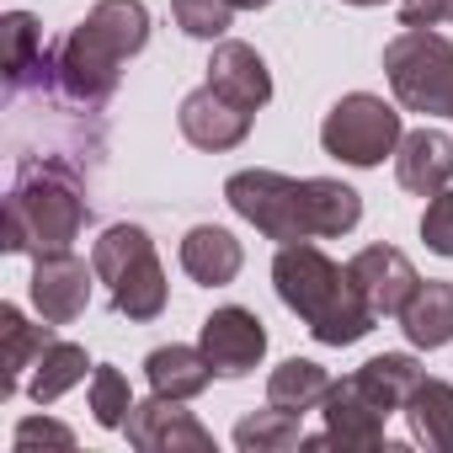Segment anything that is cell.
Segmentation results:
<instances>
[{
  "mask_svg": "<svg viewBox=\"0 0 453 453\" xmlns=\"http://www.w3.org/2000/svg\"><path fill=\"white\" fill-rule=\"evenodd\" d=\"M128 411H134L128 373H118L112 363H96L91 368V416H96V426L118 432V426H128Z\"/></svg>",
  "mask_w": 453,
  "mask_h": 453,
  "instance_id": "obj_27",
  "label": "cell"
},
{
  "mask_svg": "<svg viewBox=\"0 0 453 453\" xmlns=\"http://www.w3.org/2000/svg\"><path fill=\"white\" fill-rule=\"evenodd\" d=\"M405 421L416 442H426L432 453H453V384L421 373V384L405 400Z\"/></svg>",
  "mask_w": 453,
  "mask_h": 453,
  "instance_id": "obj_20",
  "label": "cell"
},
{
  "mask_svg": "<svg viewBox=\"0 0 453 453\" xmlns=\"http://www.w3.org/2000/svg\"><path fill=\"white\" fill-rule=\"evenodd\" d=\"M224 203H230L246 224L278 246H294V241H315L310 230V192L304 181L283 176V171H267V165H251V171H235L224 181Z\"/></svg>",
  "mask_w": 453,
  "mask_h": 453,
  "instance_id": "obj_7",
  "label": "cell"
},
{
  "mask_svg": "<svg viewBox=\"0 0 453 453\" xmlns=\"http://www.w3.org/2000/svg\"><path fill=\"white\" fill-rule=\"evenodd\" d=\"M91 283H96L91 262H81L75 251H43V257H33L27 294L49 326H75L91 304Z\"/></svg>",
  "mask_w": 453,
  "mask_h": 453,
  "instance_id": "obj_8",
  "label": "cell"
},
{
  "mask_svg": "<svg viewBox=\"0 0 453 453\" xmlns=\"http://www.w3.org/2000/svg\"><path fill=\"white\" fill-rule=\"evenodd\" d=\"M405 342L421 352H437L453 342V283L448 278H421V288L405 299V310L395 315Z\"/></svg>",
  "mask_w": 453,
  "mask_h": 453,
  "instance_id": "obj_17",
  "label": "cell"
},
{
  "mask_svg": "<svg viewBox=\"0 0 453 453\" xmlns=\"http://www.w3.org/2000/svg\"><path fill=\"white\" fill-rule=\"evenodd\" d=\"M342 6H384V0H342Z\"/></svg>",
  "mask_w": 453,
  "mask_h": 453,
  "instance_id": "obj_33",
  "label": "cell"
},
{
  "mask_svg": "<svg viewBox=\"0 0 453 453\" xmlns=\"http://www.w3.org/2000/svg\"><path fill=\"white\" fill-rule=\"evenodd\" d=\"M251 118H257L251 107L230 102L224 91H213L208 81H203L197 91H187L181 107H176V128H181V139H187L192 150H208V155H224V150L246 144V139H251Z\"/></svg>",
  "mask_w": 453,
  "mask_h": 453,
  "instance_id": "obj_11",
  "label": "cell"
},
{
  "mask_svg": "<svg viewBox=\"0 0 453 453\" xmlns=\"http://www.w3.org/2000/svg\"><path fill=\"white\" fill-rule=\"evenodd\" d=\"M347 273L357 278V288H363V299L373 304V315H400L405 299L421 288V273H416L411 257L395 251V246H363V251L347 262Z\"/></svg>",
  "mask_w": 453,
  "mask_h": 453,
  "instance_id": "obj_12",
  "label": "cell"
},
{
  "mask_svg": "<svg viewBox=\"0 0 453 453\" xmlns=\"http://www.w3.org/2000/svg\"><path fill=\"white\" fill-rule=\"evenodd\" d=\"M187 400H171V395H150V400H134L128 411V442L139 453H213V432L181 411Z\"/></svg>",
  "mask_w": 453,
  "mask_h": 453,
  "instance_id": "obj_10",
  "label": "cell"
},
{
  "mask_svg": "<svg viewBox=\"0 0 453 453\" xmlns=\"http://www.w3.org/2000/svg\"><path fill=\"white\" fill-rule=\"evenodd\" d=\"M181 273L203 288H224V283H235L241 267H246V251L241 241L224 230V224H192V230L181 235Z\"/></svg>",
  "mask_w": 453,
  "mask_h": 453,
  "instance_id": "obj_16",
  "label": "cell"
},
{
  "mask_svg": "<svg viewBox=\"0 0 453 453\" xmlns=\"http://www.w3.org/2000/svg\"><path fill=\"white\" fill-rule=\"evenodd\" d=\"M0 336H6V379H0V395H17L22 379L33 373V363L43 357V347L54 342V326H27V315L17 304H0Z\"/></svg>",
  "mask_w": 453,
  "mask_h": 453,
  "instance_id": "obj_23",
  "label": "cell"
},
{
  "mask_svg": "<svg viewBox=\"0 0 453 453\" xmlns=\"http://www.w3.org/2000/svg\"><path fill=\"white\" fill-rule=\"evenodd\" d=\"M91 357H86V347L81 342H65V336H54L49 347H43V357L33 363V373H27V395L38 400V405H54L59 395H70L75 384H86L91 379Z\"/></svg>",
  "mask_w": 453,
  "mask_h": 453,
  "instance_id": "obj_19",
  "label": "cell"
},
{
  "mask_svg": "<svg viewBox=\"0 0 453 453\" xmlns=\"http://www.w3.org/2000/svg\"><path fill=\"white\" fill-rule=\"evenodd\" d=\"M405 128H400V107L373 96V91H347L326 123H320V150L342 165H357V171H373L384 165L395 150H400Z\"/></svg>",
  "mask_w": 453,
  "mask_h": 453,
  "instance_id": "obj_6",
  "label": "cell"
},
{
  "mask_svg": "<svg viewBox=\"0 0 453 453\" xmlns=\"http://www.w3.org/2000/svg\"><path fill=\"white\" fill-rule=\"evenodd\" d=\"M75 448V432L65 426V421H54V416H27V421H17V432H12V448L17 453H27V448Z\"/></svg>",
  "mask_w": 453,
  "mask_h": 453,
  "instance_id": "obj_30",
  "label": "cell"
},
{
  "mask_svg": "<svg viewBox=\"0 0 453 453\" xmlns=\"http://www.w3.org/2000/svg\"><path fill=\"white\" fill-rule=\"evenodd\" d=\"M304 192H310V230L315 241H336V235H352L357 219H363V192L336 181V176H304Z\"/></svg>",
  "mask_w": 453,
  "mask_h": 453,
  "instance_id": "obj_21",
  "label": "cell"
},
{
  "mask_svg": "<svg viewBox=\"0 0 453 453\" xmlns=\"http://www.w3.org/2000/svg\"><path fill=\"white\" fill-rule=\"evenodd\" d=\"M91 224V203L81 176L65 160H22L17 181L6 192V246L12 257H43L70 251Z\"/></svg>",
  "mask_w": 453,
  "mask_h": 453,
  "instance_id": "obj_3",
  "label": "cell"
},
{
  "mask_svg": "<svg viewBox=\"0 0 453 453\" xmlns=\"http://www.w3.org/2000/svg\"><path fill=\"white\" fill-rule=\"evenodd\" d=\"M235 448L241 453H288V448H304V416H294L283 405L251 411L235 426Z\"/></svg>",
  "mask_w": 453,
  "mask_h": 453,
  "instance_id": "obj_25",
  "label": "cell"
},
{
  "mask_svg": "<svg viewBox=\"0 0 453 453\" xmlns=\"http://www.w3.org/2000/svg\"><path fill=\"white\" fill-rule=\"evenodd\" d=\"M421 241H426V251H437V257L453 262V187H442L426 203V213H421Z\"/></svg>",
  "mask_w": 453,
  "mask_h": 453,
  "instance_id": "obj_29",
  "label": "cell"
},
{
  "mask_svg": "<svg viewBox=\"0 0 453 453\" xmlns=\"http://www.w3.org/2000/svg\"><path fill=\"white\" fill-rule=\"evenodd\" d=\"M384 75L405 112L453 118V43L437 27H400L384 43Z\"/></svg>",
  "mask_w": 453,
  "mask_h": 453,
  "instance_id": "obj_5",
  "label": "cell"
},
{
  "mask_svg": "<svg viewBox=\"0 0 453 453\" xmlns=\"http://www.w3.org/2000/svg\"><path fill=\"white\" fill-rule=\"evenodd\" d=\"M326 416V448H384V411L357 389V379H336L331 395L320 400Z\"/></svg>",
  "mask_w": 453,
  "mask_h": 453,
  "instance_id": "obj_13",
  "label": "cell"
},
{
  "mask_svg": "<svg viewBox=\"0 0 453 453\" xmlns=\"http://www.w3.org/2000/svg\"><path fill=\"white\" fill-rule=\"evenodd\" d=\"M150 49V12L144 0H96L81 27H70L43 54V81L75 107H107L123 65Z\"/></svg>",
  "mask_w": 453,
  "mask_h": 453,
  "instance_id": "obj_1",
  "label": "cell"
},
{
  "mask_svg": "<svg viewBox=\"0 0 453 453\" xmlns=\"http://www.w3.org/2000/svg\"><path fill=\"white\" fill-rule=\"evenodd\" d=\"M235 12H262V6H273V0H230Z\"/></svg>",
  "mask_w": 453,
  "mask_h": 453,
  "instance_id": "obj_32",
  "label": "cell"
},
{
  "mask_svg": "<svg viewBox=\"0 0 453 453\" xmlns=\"http://www.w3.org/2000/svg\"><path fill=\"white\" fill-rule=\"evenodd\" d=\"M352 379H357V389H363L384 416H395V411H405L411 389L421 384V363H416L411 352H379V357H368Z\"/></svg>",
  "mask_w": 453,
  "mask_h": 453,
  "instance_id": "obj_22",
  "label": "cell"
},
{
  "mask_svg": "<svg viewBox=\"0 0 453 453\" xmlns=\"http://www.w3.org/2000/svg\"><path fill=\"white\" fill-rule=\"evenodd\" d=\"M331 384H336V379H331L315 357H288V363H278L273 379H267V405H283V411L304 416V411H320V400L331 395Z\"/></svg>",
  "mask_w": 453,
  "mask_h": 453,
  "instance_id": "obj_24",
  "label": "cell"
},
{
  "mask_svg": "<svg viewBox=\"0 0 453 453\" xmlns=\"http://www.w3.org/2000/svg\"><path fill=\"white\" fill-rule=\"evenodd\" d=\"M453 22V0H400V27H442Z\"/></svg>",
  "mask_w": 453,
  "mask_h": 453,
  "instance_id": "obj_31",
  "label": "cell"
},
{
  "mask_svg": "<svg viewBox=\"0 0 453 453\" xmlns=\"http://www.w3.org/2000/svg\"><path fill=\"white\" fill-rule=\"evenodd\" d=\"M395 181L416 197H437L453 181V139L442 128H411L395 150Z\"/></svg>",
  "mask_w": 453,
  "mask_h": 453,
  "instance_id": "obj_15",
  "label": "cell"
},
{
  "mask_svg": "<svg viewBox=\"0 0 453 453\" xmlns=\"http://www.w3.org/2000/svg\"><path fill=\"white\" fill-rule=\"evenodd\" d=\"M171 17L187 38H203V43H219L235 22V6L230 0H171Z\"/></svg>",
  "mask_w": 453,
  "mask_h": 453,
  "instance_id": "obj_28",
  "label": "cell"
},
{
  "mask_svg": "<svg viewBox=\"0 0 453 453\" xmlns=\"http://www.w3.org/2000/svg\"><path fill=\"white\" fill-rule=\"evenodd\" d=\"M144 379L150 395H171V400H197L213 384V363L203 357V347H155L144 357Z\"/></svg>",
  "mask_w": 453,
  "mask_h": 453,
  "instance_id": "obj_18",
  "label": "cell"
},
{
  "mask_svg": "<svg viewBox=\"0 0 453 453\" xmlns=\"http://www.w3.org/2000/svg\"><path fill=\"white\" fill-rule=\"evenodd\" d=\"M91 267H96V283H107L112 310L123 320L150 326L165 315L171 283H165V267L155 257V241L144 224H107L91 246Z\"/></svg>",
  "mask_w": 453,
  "mask_h": 453,
  "instance_id": "obj_4",
  "label": "cell"
},
{
  "mask_svg": "<svg viewBox=\"0 0 453 453\" xmlns=\"http://www.w3.org/2000/svg\"><path fill=\"white\" fill-rule=\"evenodd\" d=\"M273 288L278 299L304 320V331L320 342V347H352L373 331V304L363 299L357 278L331 262L315 241H294V246H278L273 257Z\"/></svg>",
  "mask_w": 453,
  "mask_h": 453,
  "instance_id": "obj_2",
  "label": "cell"
},
{
  "mask_svg": "<svg viewBox=\"0 0 453 453\" xmlns=\"http://www.w3.org/2000/svg\"><path fill=\"white\" fill-rule=\"evenodd\" d=\"M0 33H6V86L22 91L27 70H43V27L33 12H12L0 22Z\"/></svg>",
  "mask_w": 453,
  "mask_h": 453,
  "instance_id": "obj_26",
  "label": "cell"
},
{
  "mask_svg": "<svg viewBox=\"0 0 453 453\" xmlns=\"http://www.w3.org/2000/svg\"><path fill=\"white\" fill-rule=\"evenodd\" d=\"M197 347H203V357L213 363L219 379H246V373L267 357V326H262L257 310H246V304H224V310H213V315L203 320Z\"/></svg>",
  "mask_w": 453,
  "mask_h": 453,
  "instance_id": "obj_9",
  "label": "cell"
},
{
  "mask_svg": "<svg viewBox=\"0 0 453 453\" xmlns=\"http://www.w3.org/2000/svg\"><path fill=\"white\" fill-rule=\"evenodd\" d=\"M208 86L224 91L230 102H241V107H251V112H262V107L273 102V70H267V59H262L251 43H241V38H219V43H213Z\"/></svg>",
  "mask_w": 453,
  "mask_h": 453,
  "instance_id": "obj_14",
  "label": "cell"
}]
</instances>
